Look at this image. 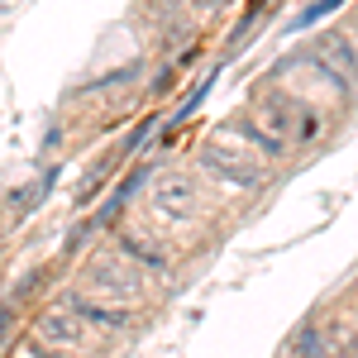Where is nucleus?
Instances as JSON below:
<instances>
[{"mask_svg": "<svg viewBox=\"0 0 358 358\" xmlns=\"http://www.w3.org/2000/svg\"><path fill=\"white\" fill-rule=\"evenodd\" d=\"M201 167H206L210 177L229 182V187H244V192H248V187H263V177H268L263 163H258L253 153H234L224 134L215 138V143H206V148H201Z\"/></svg>", "mask_w": 358, "mask_h": 358, "instance_id": "obj_1", "label": "nucleus"}, {"mask_svg": "<svg viewBox=\"0 0 358 358\" xmlns=\"http://www.w3.org/2000/svg\"><path fill=\"white\" fill-rule=\"evenodd\" d=\"M153 206L163 210V215H196L201 210V187H196L192 172H172V177H163L158 187H153Z\"/></svg>", "mask_w": 358, "mask_h": 358, "instance_id": "obj_2", "label": "nucleus"}, {"mask_svg": "<svg viewBox=\"0 0 358 358\" xmlns=\"http://www.w3.org/2000/svg\"><path fill=\"white\" fill-rule=\"evenodd\" d=\"M301 110H306V106L292 96V91H268V96L258 101V124H263L273 138L287 143L292 129H296V120H301Z\"/></svg>", "mask_w": 358, "mask_h": 358, "instance_id": "obj_3", "label": "nucleus"}, {"mask_svg": "<svg viewBox=\"0 0 358 358\" xmlns=\"http://www.w3.org/2000/svg\"><path fill=\"white\" fill-rule=\"evenodd\" d=\"M38 339L43 344H57V349H86V320L67 315V310H48L38 320Z\"/></svg>", "mask_w": 358, "mask_h": 358, "instance_id": "obj_4", "label": "nucleus"}, {"mask_svg": "<svg viewBox=\"0 0 358 358\" xmlns=\"http://www.w3.org/2000/svg\"><path fill=\"white\" fill-rule=\"evenodd\" d=\"M72 315H82L86 325H101V330H124L134 315H129V306L120 301H91V296H72Z\"/></svg>", "mask_w": 358, "mask_h": 358, "instance_id": "obj_5", "label": "nucleus"}, {"mask_svg": "<svg viewBox=\"0 0 358 358\" xmlns=\"http://www.w3.org/2000/svg\"><path fill=\"white\" fill-rule=\"evenodd\" d=\"M320 57H325V62H334L349 82H358V53H354V43H349L344 34H330V38L320 43Z\"/></svg>", "mask_w": 358, "mask_h": 358, "instance_id": "obj_6", "label": "nucleus"}, {"mask_svg": "<svg viewBox=\"0 0 358 358\" xmlns=\"http://www.w3.org/2000/svg\"><path fill=\"white\" fill-rule=\"evenodd\" d=\"M229 129L239 134V143H253V148H263L268 158H282V153H287V143H282V138H273L268 129H263V124H258V120H253V124H229Z\"/></svg>", "mask_w": 358, "mask_h": 358, "instance_id": "obj_7", "label": "nucleus"}, {"mask_svg": "<svg viewBox=\"0 0 358 358\" xmlns=\"http://www.w3.org/2000/svg\"><path fill=\"white\" fill-rule=\"evenodd\" d=\"M292 358H339V354H334L330 344L320 339V330H315V325H301V330H296V339H292Z\"/></svg>", "mask_w": 358, "mask_h": 358, "instance_id": "obj_8", "label": "nucleus"}, {"mask_svg": "<svg viewBox=\"0 0 358 358\" xmlns=\"http://www.w3.org/2000/svg\"><path fill=\"white\" fill-rule=\"evenodd\" d=\"M339 5H344V0H315V5H310V10H306V15H301V20H296L292 29H296V34H301V29H315L320 20H325V15H334Z\"/></svg>", "mask_w": 358, "mask_h": 358, "instance_id": "obj_9", "label": "nucleus"}, {"mask_svg": "<svg viewBox=\"0 0 358 358\" xmlns=\"http://www.w3.org/2000/svg\"><path fill=\"white\" fill-rule=\"evenodd\" d=\"M315 134H320V115H315V110H301V120H296V138H301V143H310Z\"/></svg>", "mask_w": 358, "mask_h": 358, "instance_id": "obj_10", "label": "nucleus"}, {"mask_svg": "<svg viewBox=\"0 0 358 358\" xmlns=\"http://www.w3.org/2000/svg\"><path fill=\"white\" fill-rule=\"evenodd\" d=\"M138 77V62H129V67H120V72H110V77H101L96 82V91H106V86H120V82H134Z\"/></svg>", "mask_w": 358, "mask_h": 358, "instance_id": "obj_11", "label": "nucleus"}, {"mask_svg": "<svg viewBox=\"0 0 358 358\" xmlns=\"http://www.w3.org/2000/svg\"><path fill=\"white\" fill-rule=\"evenodd\" d=\"M10 325H15V306L5 301V306H0V344H5V334H10Z\"/></svg>", "mask_w": 358, "mask_h": 358, "instance_id": "obj_12", "label": "nucleus"}, {"mask_svg": "<svg viewBox=\"0 0 358 358\" xmlns=\"http://www.w3.org/2000/svg\"><path fill=\"white\" fill-rule=\"evenodd\" d=\"M38 358H67V354H57V349H48V344H38Z\"/></svg>", "mask_w": 358, "mask_h": 358, "instance_id": "obj_13", "label": "nucleus"}, {"mask_svg": "<svg viewBox=\"0 0 358 358\" xmlns=\"http://www.w3.org/2000/svg\"><path fill=\"white\" fill-rule=\"evenodd\" d=\"M201 5H224V0H201Z\"/></svg>", "mask_w": 358, "mask_h": 358, "instance_id": "obj_14", "label": "nucleus"}, {"mask_svg": "<svg viewBox=\"0 0 358 358\" xmlns=\"http://www.w3.org/2000/svg\"><path fill=\"white\" fill-rule=\"evenodd\" d=\"M354 38H358V15H354Z\"/></svg>", "mask_w": 358, "mask_h": 358, "instance_id": "obj_15", "label": "nucleus"}]
</instances>
